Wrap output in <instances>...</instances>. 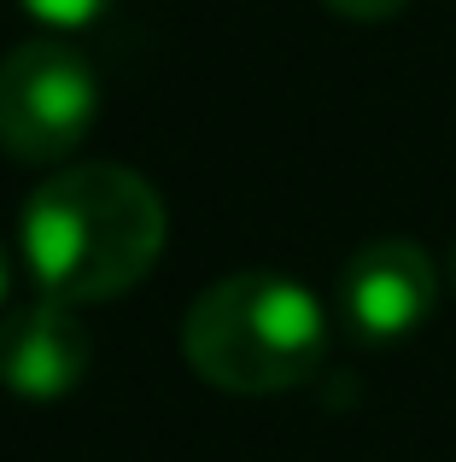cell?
<instances>
[{
  "mask_svg": "<svg viewBox=\"0 0 456 462\" xmlns=\"http://www.w3.org/2000/svg\"><path fill=\"white\" fill-rule=\"evenodd\" d=\"M170 217L141 170L129 164H65L23 199L18 258L23 275L59 305L123 299L159 263Z\"/></svg>",
  "mask_w": 456,
  "mask_h": 462,
  "instance_id": "cell-1",
  "label": "cell"
},
{
  "mask_svg": "<svg viewBox=\"0 0 456 462\" xmlns=\"http://www.w3.org/2000/svg\"><path fill=\"white\" fill-rule=\"evenodd\" d=\"M182 357L199 381L223 393H287L305 386L328 357V310L293 275H223L182 316Z\"/></svg>",
  "mask_w": 456,
  "mask_h": 462,
  "instance_id": "cell-2",
  "label": "cell"
},
{
  "mask_svg": "<svg viewBox=\"0 0 456 462\" xmlns=\"http://www.w3.org/2000/svg\"><path fill=\"white\" fill-rule=\"evenodd\" d=\"M100 124V70L65 35H30L0 59V147L18 164H65Z\"/></svg>",
  "mask_w": 456,
  "mask_h": 462,
  "instance_id": "cell-3",
  "label": "cell"
},
{
  "mask_svg": "<svg viewBox=\"0 0 456 462\" xmlns=\"http://www.w3.org/2000/svg\"><path fill=\"white\" fill-rule=\"evenodd\" d=\"M433 305H439V270L404 235H380L357 246L340 270V316L369 346L410 339L415 328H427Z\"/></svg>",
  "mask_w": 456,
  "mask_h": 462,
  "instance_id": "cell-4",
  "label": "cell"
},
{
  "mask_svg": "<svg viewBox=\"0 0 456 462\" xmlns=\"http://www.w3.org/2000/svg\"><path fill=\"white\" fill-rule=\"evenodd\" d=\"M94 363V334L77 316V305H59V299H23L6 305L0 316V386L30 404L47 398H65L82 386Z\"/></svg>",
  "mask_w": 456,
  "mask_h": 462,
  "instance_id": "cell-5",
  "label": "cell"
},
{
  "mask_svg": "<svg viewBox=\"0 0 456 462\" xmlns=\"http://www.w3.org/2000/svg\"><path fill=\"white\" fill-rule=\"evenodd\" d=\"M112 6L117 0H23V12L53 23V30H88V23H100Z\"/></svg>",
  "mask_w": 456,
  "mask_h": 462,
  "instance_id": "cell-6",
  "label": "cell"
},
{
  "mask_svg": "<svg viewBox=\"0 0 456 462\" xmlns=\"http://www.w3.org/2000/svg\"><path fill=\"white\" fill-rule=\"evenodd\" d=\"M328 12H340V18H357V23H380V18H398L410 0H322Z\"/></svg>",
  "mask_w": 456,
  "mask_h": 462,
  "instance_id": "cell-7",
  "label": "cell"
},
{
  "mask_svg": "<svg viewBox=\"0 0 456 462\" xmlns=\"http://www.w3.org/2000/svg\"><path fill=\"white\" fill-rule=\"evenodd\" d=\"M6 299H12V252L0 240V316H6Z\"/></svg>",
  "mask_w": 456,
  "mask_h": 462,
  "instance_id": "cell-8",
  "label": "cell"
},
{
  "mask_svg": "<svg viewBox=\"0 0 456 462\" xmlns=\"http://www.w3.org/2000/svg\"><path fill=\"white\" fill-rule=\"evenodd\" d=\"M451 282H456V246H451Z\"/></svg>",
  "mask_w": 456,
  "mask_h": 462,
  "instance_id": "cell-9",
  "label": "cell"
}]
</instances>
